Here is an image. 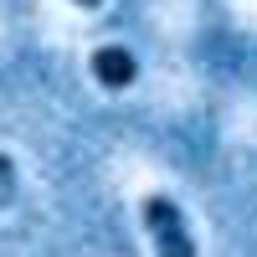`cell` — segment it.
Masks as SVG:
<instances>
[{"label":"cell","instance_id":"3","mask_svg":"<svg viewBox=\"0 0 257 257\" xmlns=\"http://www.w3.org/2000/svg\"><path fill=\"white\" fill-rule=\"evenodd\" d=\"M0 190H11V160L0 155Z\"/></svg>","mask_w":257,"mask_h":257},{"label":"cell","instance_id":"4","mask_svg":"<svg viewBox=\"0 0 257 257\" xmlns=\"http://www.w3.org/2000/svg\"><path fill=\"white\" fill-rule=\"evenodd\" d=\"M77 6H82V11H98V6H103V0H77Z\"/></svg>","mask_w":257,"mask_h":257},{"label":"cell","instance_id":"1","mask_svg":"<svg viewBox=\"0 0 257 257\" xmlns=\"http://www.w3.org/2000/svg\"><path fill=\"white\" fill-rule=\"evenodd\" d=\"M139 216H144V231L155 237V252L160 257H196V237L185 226V211L170 201V196H144L139 201Z\"/></svg>","mask_w":257,"mask_h":257},{"label":"cell","instance_id":"2","mask_svg":"<svg viewBox=\"0 0 257 257\" xmlns=\"http://www.w3.org/2000/svg\"><path fill=\"white\" fill-rule=\"evenodd\" d=\"M88 67H93V77H98L108 93H123L128 82L139 77V57L128 52V47H98Z\"/></svg>","mask_w":257,"mask_h":257}]
</instances>
